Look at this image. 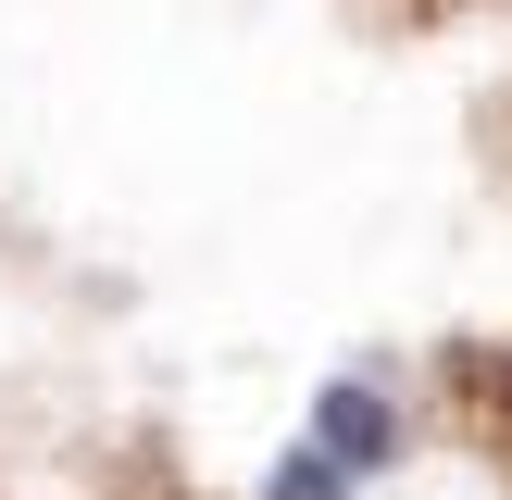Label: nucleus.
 Instances as JSON below:
<instances>
[{"label": "nucleus", "instance_id": "nucleus-1", "mask_svg": "<svg viewBox=\"0 0 512 500\" xmlns=\"http://www.w3.org/2000/svg\"><path fill=\"white\" fill-rule=\"evenodd\" d=\"M313 438L338 450L350 475H375V463H388V450H400V413H388V400L363 388V375H350V388H325V400H313Z\"/></svg>", "mask_w": 512, "mask_h": 500}, {"label": "nucleus", "instance_id": "nucleus-2", "mask_svg": "<svg viewBox=\"0 0 512 500\" xmlns=\"http://www.w3.org/2000/svg\"><path fill=\"white\" fill-rule=\"evenodd\" d=\"M263 500H350V463L313 438V450H288V463H275V488H263Z\"/></svg>", "mask_w": 512, "mask_h": 500}]
</instances>
